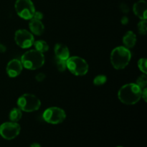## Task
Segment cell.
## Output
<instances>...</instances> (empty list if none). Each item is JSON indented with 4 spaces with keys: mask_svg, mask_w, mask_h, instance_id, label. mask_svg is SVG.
<instances>
[{
    "mask_svg": "<svg viewBox=\"0 0 147 147\" xmlns=\"http://www.w3.org/2000/svg\"><path fill=\"white\" fill-rule=\"evenodd\" d=\"M23 65L22 62L17 59H14L9 62L7 65V73L9 77L15 78L22 71Z\"/></svg>",
    "mask_w": 147,
    "mask_h": 147,
    "instance_id": "30bf717a",
    "label": "cell"
},
{
    "mask_svg": "<svg viewBox=\"0 0 147 147\" xmlns=\"http://www.w3.org/2000/svg\"><path fill=\"white\" fill-rule=\"evenodd\" d=\"M33 19H36V20H41L43 18V14H42V12L40 11H35L33 15Z\"/></svg>",
    "mask_w": 147,
    "mask_h": 147,
    "instance_id": "7402d4cb",
    "label": "cell"
},
{
    "mask_svg": "<svg viewBox=\"0 0 147 147\" xmlns=\"http://www.w3.org/2000/svg\"><path fill=\"white\" fill-rule=\"evenodd\" d=\"M33 45L35 47V50L42 53H45L49 50L48 44L44 40H37V41L34 42Z\"/></svg>",
    "mask_w": 147,
    "mask_h": 147,
    "instance_id": "2e32d148",
    "label": "cell"
},
{
    "mask_svg": "<svg viewBox=\"0 0 147 147\" xmlns=\"http://www.w3.org/2000/svg\"><path fill=\"white\" fill-rule=\"evenodd\" d=\"M17 106L20 110L24 112H34L40 109L41 102L34 95L25 93L18 98Z\"/></svg>",
    "mask_w": 147,
    "mask_h": 147,
    "instance_id": "277c9868",
    "label": "cell"
},
{
    "mask_svg": "<svg viewBox=\"0 0 147 147\" xmlns=\"http://www.w3.org/2000/svg\"><path fill=\"white\" fill-rule=\"evenodd\" d=\"M45 76L43 73H39L36 76V80L37 81H42L43 80H45Z\"/></svg>",
    "mask_w": 147,
    "mask_h": 147,
    "instance_id": "603a6c76",
    "label": "cell"
},
{
    "mask_svg": "<svg viewBox=\"0 0 147 147\" xmlns=\"http://www.w3.org/2000/svg\"><path fill=\"white\" fill-rule=\"evenodd\" d=\"M14 40L19 47L23 49L32 47L34 44V36L26 30H19L15 32Z\"/></svg>",
    "mask_w": 147,
    "mask_h": 147,
    "instance_id": "9c48e42d",
    "label": "cell"
},
{
    "mask_svg": "<svg viewBox=\"0 0 147 147\" xmlns=\"http://www.w3.org/2000/svg\"><path fill=\"white\" fill-rule=\"evenodd\" d=\"M131 58V53L126 47L121 46L113 49L111 54V62L115 69L121 70L129 65Z\"/></svg>",
    "mask_w": 147,
    "mask_h": 147,
    "instance_id": "7a4b0ae2",
    "label": "cell"
},
{
    "mask_svg": "<svg viewBox=\"0 0 147 147\" xmlns=\"http://www.w3.org/2000/svg\"><path fill=\"white\" fill-rule=\"evenodd\" d=\"M22 113L19 108H14L9 113V119L12 122H17L22 119Z\"/></svg>",
    "mask_w": 147,
    "mask_h": 147,
    "instance_id": "9a60e30c",
    "label": "cell"
},
{
    "mask_svg": "<svg viewBox=\"0 0 147 147\" xmlns=\"http://www.w3.org/2000/svg\"><path fill=\"white\" fill-rule=\"evenodd\" d=\"M30 147H41V146L38 143H33L30 145Z\"/></svg>",
    "mask_w": 147,
    "mask_h": 147,
    "instance_id": "d4e9b609",
    "label": "cell"
},
{
    "mask_svg": "<svg viewBox=\"0 0 147 147\" xmlns=\"http://www.w3.org/2000/svg\"><path fill=\"white\" fill-rule=\"evenodd\" d=\"M55 54L56 58L67 60L70 57V51L68 47L62 43H57L55 46Z\"/></svg>",
    "mask_w": 147,
    "mask_h": 147,
    "instance_id": "7c38bea8",
    "label": "cell"
},
{
    "mask_svg": "<svg viewBox=\"0 0 147 147\" xmlns=\"http://www.w3.org/2000/svg\"><path fill=\"white\" fill-rule=\"evenodd\" d=\"M66 113L64 110L58 107H50L46 109L43 113V119L51 124H59L64 121Z\"/></svg>",
    "mask_w": 147,
    "mask_h": 147,
    "instance_id": "52a82bcc",
    "label": "cell"
},
{
    "mask_svg": "<svg viewBox=\"0 0 147 147\" xmlns=\"http://www.w3.org/2000/svg\"><path fill=\"white\" fill-rule=\"evenodd\" d=\"M14 7L19 17L24 20H31L35 12L34 4L31 0H17Z\"/></svg>",
    "mask_w": 147,
    "mask_h": 147,
    "instance_id": "8992f818",
    "label": "cell"
},
{
    "mask_svg": "<svg viewBox=\"0 0 147 147\" xmlns=\"http://www.w3.org/2000/svg\"><path fill=\"white\" fill-rule=\"evenodd\" d=\"M142 98H143L144 101L146 102L147 100V88H144L142 90Z\"/></svg>",
    "mask_w": 147,
    "mask_h": 147,
    "instance_id": "cb8c5ba5",
    "label": "cell"
},
{
    "mask_svg": "<svg viewBox=\"0 0 147 147\" xmlns=\"http://www.w3.org/2000/svg\"><path fill=\"white\" fill-rule=\"evenodd\" d=\"M136 84L142 90H143L144 88H146L147 85V77L146 74H144L142 75V76H141L140 77L137 79V81H136Z\"/></svg>",
    "mask_w": 147,
    "mask_h": 147,
    "instance_id": "e0dca14e",
    "label": "cell"
},
{
    "mask_svg": "<svg viewBox=\"0 0 147 147\" xmlns=\"http://www.w3.org/2000/svg\"><path fill=\"white\" fill-rule=\"evenodd\" d=\"M146 59L142 58L138 62V66L139 68L144 74H146L147 73V67H146Z\"/></svg>",
    "mask_w": 147,
    "mask_h": 147,
    "instance_id": "44dd1931",
    "label": "cell"
},
{
    "mask_svg": "<svg viewBox=\"0 0 147 147\" xmlns=\"http://www.w3.org/2000/svg\"><path fill=\"white\" fill-rule=\"evenodd\" d=\"M30 30L33 34L36 35H42L45 31V26L41 22V20L31 19L29 24Z\"/></svg>",
    "mask_w": 147,
    "mask_h": 147,
    "instance_id": "4fadbf2b",
    "label": "cell"
},
{
    "mask_svg": "<svg viewBox=\"0 0 147 147\" xmlns=\"http://www.w3.org/2000/svg\"><path fill=\"white\" fill-rule=\"evenodd\" d=\"M116 147H123V146H116Z\"/></svg>",
    "mask_w": 147,
    "mask_h": 147,
    "instance_id": "484cf974",
    "label": "cell"
},
{
    "mask_svg": "<svg viewBox=\"0 0 147 147\" xmlns=\"http://www.w3.org/2000/svg\"><path fill=\"white\" fill-rule=\"evenodd\" d=\"M67 67L75 76H85L88 71V65L83 58L78 56L69 57L66 60Z\"/></svg>",
    "mask_w": 147,
    "mask_h": 147,
    "instance_id": "5b68a950",
    "label": "cell"
},
{
    "mask_svg": "<svg viewBox=\"0 0 147 147\" xmlns=\"http://www.w3.org/2000/svg\"><path fill=\"white\" fill-rule=\"evenodd\" d=\"M142 90L136 83H129L121 88L118 93V97L121 103L133 105L138 103L141 99Z\"/></svg>",
    "mask_w": 147,
    "mask_h": 147,
    "instance_id": "6da1fadb",
    "label": "cell"
},
{
    "mask_svg": "<svg viewBox=\"0 0 147 147\" xmlns=\"http://www.w3.org/2000/svg\"><path fill=\"white\" fill-rule=\"evenodd\" d=\"M138 30L140 34H146L147 30V25H146V20H142V21L138 24Z\"/></svg>",
    "mask_w": 147,
    "mask_h": 147,
    "instance_id": "ffe728a7",
    "label": "cell"
},
{
    "mask_svg": "<svg viewBox=\"0 0 147 147\" xmlns=\"http://www.w3.org/2000/svg\"><path fill=\"white\" fill-rule=\"evenodd\" d=\"M133 11L134 14L141 20H146L147 4L146 1L140 0L135 3L133 7Z\"/></svg>",
    "mask_w": 147,
    "mask_h": 147,
    "instance_id": "8fae6325",
    "label": "cell"
},
{
    "mask_svg": "<svg viewBox=\"0 0 147 147\" xmlns=\"http://www.w3.org/2000/svg\"><path fill=\"white\" fill-rule=\"evenodd\" d=\"M56 65H57V69L60 72H63L65 70L67 67V64H66V60H60V59L56 58Z\"/></svg>",
    "mask_w": 147,
    "mask_h": 147,
    "instance_id": "d6986e66",
    "label": "cell"
},
{
    "mask_svg": "<svg viewBox=\"0 0 147 147\" xmlns=\"http://www.w3.org/2000/svg\"><path fill=\"white\" fill-rule=\"evenodd\" d=\"M21 127L17 122H5L0 125V136L7 140H11L20 133Z\"/></svg>",
    "mask_w": 147,
    "mask_h": 147,
    "instance_id": "ba28073f",
    "label": "cell"
},
{
    "mask_svg": "<svg viewBox=\"0 0 147 147\" xmlns=\"http://www.w3.org/2000/svg\"><path fill=\"white\" fill-rule=\"evenodd\" d=\"M22 64L23 67L28 70H37L40 68L45 63V56L43 53L36 50L26 52L22 56Z\"/></svg>",
    "mask_w": 147,
    "mask_h": 147,
    "instance_id": "3957f363",
    "label": "cell"
},
{
    "mask_svg": "<svg viewBox=\"0 0 147 147\" xmlns=\"http://www.w3.org/2000/svg\"><path fill=\"white\" fill-rule=\"evenodd\" d=\"M123 43L126 48H132L136 43V35L132 31L127 32L123 37Z\"/></svg>",
    "mask_w": 147,
    "mask_h": 147,
    "instance_id": "5bb4252c",
    "label": "cell"
},
{
    "mask_svg": "<svg viewBox=\"0 0 147 147\" xmlns=\"http://www.w3.org/2000/svg\"><path fill=\"white\" fill-rule=\"evenodd\" d=\"M107 80V78L106 76H103V75H99L97 76L93 80V84L95 86H102V85L104 84L105 83Z\"/></svg>",
    "mask_w": 147,
    "mask_h": 147,
    "instance_id": "ac0fdd59",
    "label": "cell"
}]
</instances>
